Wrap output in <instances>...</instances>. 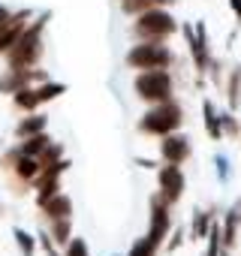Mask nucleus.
<instances>
[{"label": "nucleus", "instance_id": "f257e3e1", "mask_svg": "<svg viewBox=\"0 0 241 256\" xmlns=\"http://www.w3.org/2000/svg\"><path fill=\"white\" fill-rule=\"evenodd\" d=\"M52 12H42L40 18H30V24L24 28V34L18 36V42L4 54L10 70H34L42 60V34L48 28Z\"/></svg>", "mask_w": 241, "mask_h": 256}, {"label": "nucleus", "instance_id": "f03ea898", "mask_svg": "<svg viewBox=\"0 0 241 256\" xmlns=\"http://www.w3.org/2000/svg\"><path fill=\"white\" fill-rule=\"evenodd\" d=\"M184 126V108L181 102L172 96V100H163V102H154L142 118H139V133L145 136H169V133H178Z\"/></svg>", "mask_w": 241, "mask_h": 256}, {"label": "nucleus", "instance_id": "7ed1b4c3", "mask_svg": "<svg viewBox=\"0 0 241 256\" xmlns=\"http://www.w3.org/2000/svg\"><path fill=\"white\" fill-rule=\"evenodd\" d=\"M175 30H178V22H175V16L166 6L139 12L136 22H133V36L139 42H166Z\"/></svg>", "mask_w": 241, "mask_h": 256}, {"label": "nucleus", "instance_id": "20e7f679", "mask_svg": "<svg viewBox=\"0 0 241 256\" xmlns=\"http://www.w3.org/2000/svg\"><path fill=\"white\" fill-rule=\"evenodd\" d=\"M133 90L142 102L154 106V102H163V100L175 96V78H172L169 70H139L136 78H133Z\"/></svg>", "mask_w": 241, "mask_h": 256}, {"label": "nucleus", "instance_id": "39448f33", "mask_svg": "<svg viewBox=\"0 0 241 256\" xmlns=\"http://www.w3.org/2000/svg\"><path fill=\"white\" fill-rule=\"evenodd\" d=\"M124 64L130 70H169L175 64V54L163 42H136L124 54Z\"/></svg>", "mask_w": 241, "mask_h": 256}, {"label": "nucleus", "instance_id": "423d86ee", "mask_svg": "<svg viewBox=\"0 0 241 256\" xmlns=\"http://www.w3.org/2000/svg\"><path fill=\"white\" fill-rule=\"evenodd\" d=\"M60 94H66V84L64 82H42V84H30V88H24V90H18V94H12V106L18 108V112H40L46 102H52V100H58Z\"/></svg>", "mask_w": 241, "mask_h": 256}, {"label": "nucleus", "instance_id": "0eeeda50", "mask_svg": "<svg viewBox=\"0 0 241 256\" xmlns=\"http://www.w3.org/2000/svg\"><path fill=\"white\" fill-rule=\"evenodd\" d=\"M178 30L184 34V40H187V46H190V54H193V64H196V72H199V76H205V72H208V64H211L208 28H205V22H196V24L184 22Z\"/></svg>", "mask_w": 241, "mask_h": 256}, {"label": "nucleus", "instance_id": "6e6552de", "mask_svg": "<svg viewBox=\"0 0 241 256\" xmlns=\"http://www.w3.org/2000/svg\"><path fill=\"white\" fill-rule=\"evenodd\" d=\"M184 190H187V178H184V169H181L178 163H163V166H157V193H160V199H163L166 205L181 202Z\"/></svg>", "mask_w": 241, "mask_h": 256}, {"label": "nucleus", "instance_id": "1a4fd4ad", "mask_svg": "<svg viewBox=\"0 0 241 256\" xmlns=\"http://www.w3.org/2000/svg\"><path fill=\"white\" fill-rule=\"evenodd\" d=\"M169 232H172V205H166L160 199V193H154L151 196V214H148V238L157 247H163Z\"/></svg>", "mask_w": 241, "mask_h": 256}, {"label": "nucleus", "instance_id": "9d476101", "mask_svg": "<svg viewBox=\"0 0 241 256\" xmlns=\"http://www.w3.org/2000/svg\"><path fill=\"white\" fill-rule=\"evenodd\" d=\"M70 169V160L64 157V160H58V163H52V166H46L40 175H36V181H34V190H36V208L40 205H46L54 193H60V178H64V172Z\"/></svg>", "mask_w": 241, "mask_h": 256}, {"label": "nucleus", "instance_id": "9b49d317", "mask_svg": "<svg viewBox=\"0 0 241 256\" xmlns=\"http://www.w3.org/2000/svg\"><path fill=\"white\" fill-rule=\"evenodd\" d=\"M42 82H48V72L46 70H4L0 72V94H18V90H24V88H30V84H42Z\"/></svg>", "mask_w": 241, "mask_h": 256}, {"label": "nucleus", "instance_id": "f8f14e48", "mask_svg": "<svg viewBox=\"0 0 241 256\" xmlns=\"http://www.w3.org/2000/svg\"><path fill=\"white\" fill-rule=\"evenodd\" d=\"M30 18H34V10H18V12L10 16V22L4 28H0V58H4L18 42V36L24 34V28L30 24Z\"/></svg>", "mask_w": 241, "mask_h": 256}, {"label": "nucleus", "instance_id": "ddd939ff", "mask_svg": "<svg viewBox=\"0 0 241 256\" xmlns=\"http://www.w3.org/2000/svg\"><path fill=\"white\" fill-rule=\"evenodd\" d=\"M190 157V139L181 136V133H169L160 139V160L163 163H184Z\"/></svg>", "mask_w": 241, "mask_h": 256}, {"label": "nucleus", "instance_id": "4468645a", "mask_svg": "<svg viewBox=\"0 0 241 256\" xmlns=\"http://www.w3.org/2000/svg\"><path fill=\"white\" fill-rule=\"evenodd\" d=\"M46 130H48V118H46L42 112H28V114L16 124V139L22 142V139L36 136V133H46Z\"/></svg>", "mask_w": 241, "mask_h": 256}, {"label": "nucleus", "instance_id": "2eb2a0df", "mask_svg": "<svg viewBox=\"0 0 241 256\" xmlns=\"http://www.w3.org/2000/svg\"><path fill=\"white\" fill-rule=\"evenodd\" d=\"M40 211H42V217L46 220H60V217H72V199L60 190V193H54L46 205H40Z\"/></svg>", "mask_w": 241, "mask_h": 256}, {"label": "nucleus", "instance_id": "dca6fc26", "mask_svg": "<svg viewBox=\"0 0 241 256\" xmlns=\"http://www.w3.org/2000/svg\"><path fill=\"white\" fill-rule=\"evenodd\" d=\"M202 120H205V133L214 139V142H220L223 139V126H220V112H217V106L211 102V100H205L202 102Z\"/></svg>", "mask_w": 241, "mask_h": 256}, {"label": "nucleus", "instance_id": "f3484780", "mask_svg": "<svg viewBox=\"0 0 241 256\" xmlns=\"http://www.w3.org/2000/svg\"><path fill=\"white\" fill-rule=\"evenodd\" d=\"M211 226H214V214L205 211V208H196L193 211V223H190V238L193 241H205Z\"/></svg>", "mask_w": 241, "mask_h": 256}, {"label": "nucleus", "instance_id": "a211bd4d", "mask_svg": "<svg viewBox=\"0 0 241 256\" xmlns=\"http://www.w3.org/2000/svg\"><path fill=\"white\" fill-rule=\"evenodd\" d=\"M46 223H48V229H46V232H48V235H52V241H54V244H58V247L64 250V244H66V241L72 238V217H60V220H46Z\"/></svg>", "mask_w": 241, "mask_h": 256}, {"label": "nucleus", "instance_id": "6ab92c4d", "mask_svg": "<svg viewBox=\"0 0 241 256\" xmlns=\"http://www.w3.org/2000/svg\"><path fill=\"white\" fill-rule=\"evenodd\" d=\"M118 4H120V10H124L127 16H139V12H148V10H157V6H172L175 4V0H118Z\"/></svg>", "mask_w": 241, "mask_h": 256}, {"label": "nucleus", "instance_id": "aec40b11", "mask_svg": "<svg viewBox=\"0 0 241 256\" xmlns=\"http://www.w3.org/2000/svg\"><path fill=\"white\" fill-rule=\"evenodd\" d=\"M52 142H54V139H52V136H48V130H46V133L30 136V139H22V142H18V151H22V154H28V157H40Z\"/></svg>", "mask_w": 241, "mask_h": 256}, {"label": "nucleus", "instance_id": "412c9836", "mask_svg": "<svg viewBox=\"0 0 241 256\" xmlns=\"http://www.w3.org/2000/svg\"><path fill=\"white\" fill-rule=\"evenodd\" d=\"M226 100H229V108H238L241 106V64H235L229 70V78H226Z\"/></svg>", "mask_w": 241, "mask_h": 256}, {"label": "nucleus", "instance_id": "4be33fe9", "mask_svg": "<svg viewBox=\"0 0 241 256\" xmlns=\"http://www.w3.org/2000/svg\"><path fill=\"white\" fill-rule=\"evenodd\" d=\"M12 241H16V247H18L22 256H36L40 241H36V235H30L28 229H12Z\"/></svg>", "mask_w": 241, "mask_h": 256}, {"label": "nucleus", "instance_id": "5701e85b", "mask_svg": "<svg viewBox=\"0 0 241 256\" xmlns=\"http://www.w3.org/2000/svg\"><path fill=\"white\" fill-rule=\"evenodd\" d=\"M205 241H208V247H205L202 256H220V253H223V250H220V223H217V220H214V226L208 229V238H205Z\"/></svg>", "mask_w": 241, "mask_h": 256}, {"label": "nucleus", "instance_id": "b1692460", "mask_svg": "<svg viewBox=\"0 0 241 256\" xmlns=\"http://www.w3.org/2000/svg\"><path fill=\"white\" fill-rule=\"evenodd\" d=\"M64 256H90V247H88V241L84 238H70L66 244H64Z\"/></svg>", "mask_w": 241, "mask_h": 256}, {"label": "nucleus", "instance_id": "393cba45", "mask_svg": "<svg viewBox=\"0 0 241 256\" xmlns=\"http://www.w3.org/2000/svg\"><path fill=\"white\" fill-rule=\"evenodd\" d=\"M157 250H160V247L145 235V238H139V241L130 247V253H127V256H157Z\"/></svg>", "mask_w": 241, "mask_h": 256}, {"label": "nucleus", "instance_id": "a878e982", "mask_svg": "<svg viewBox=\"0 0 241 256\" xmlns=\"http://www.w3.org/2000/svg\"><path fill=\"white\" fill-rule=\"evenodd\" d=\"M58 160H64V145H60V142H52V145L40 154V163H42V169H46V166H52V163H58Z\"/></svg>", "mask_w": 241, "mask_h": 256}, {"label": "nucleus", "instance_id": "bb28decb", "mask_svg": "<svg viewBox=\"0 0 241 256\" xmlns=\"http://www.w3.org/2000/svg\"><path fill=\"white\" fill-rule=\"evenodd\" d=\"M220 126H223V139L226 136H241V124L232 118V112H220Z\"/></svg>", "mask_w": 241, "mask_h": 256}, {"label": "nucleus", "instance_id": "cd10ccee", "mask_svg": "<svg viewBox=\"0 0 241 256\" xmlns=\"http://www.w3.org/2000/svg\"><path fill=\"white\" fill-rule=\"evenodd\" d=\"M36 241H40V250H42L46 256H64V253H60V247L52 241V235H48V232H40V235H36Z\"/></svg>", "mask_w": 241, "mask_h": 256}, {"label": "nucleus", "instance_id": "c85d7f7f", "mask_svg": "<svg viewBox=\"0 0 241 256\" xmlns=\"http://www.w3.org/2000/svg\"><path fill=\"white\" fill-rule=\"evenodd\" d=\"M181 244H184V226H175V229L169 232V241L163 244V250H166V253H175Z\"/></svg>", "mask_w": 241, "mask_h": 256}, {"label": "nucleus", "instance_id": "c756f323", "mask_svg": "<svg viewBox=\"0 0 241 256\" xmlns=\"http://www.w3.org/2000/svg\"><path fill=\"white\" fill-rule=\"evenodd\" d=\"M214 166H217V178H220V181H229V160H226L223 154L214 157Z\"/></svg>", "mask_w": 241, "mask_h": 256}, {"label": "nucleus", "instance_id": "7c9ffc66", "mask_svg": "<svg viewBox=\"0 0 241 256\" xmlns=\"http://www.w3.org/2000/svg\"><path fill=\"white\" fill-rule=\"evenodd\" d=\"M10 16H12V10H10V6H4V4H0V28H4V24L10 22Z\"/></svg>", "mask_w": 241, "mask_h": 256}, {"label": "nucleus", "instance_id": "2f4dec72", "mask_svg": "<svg viewBox=\"0 0 241 256\" xmlns=\"http://www.w3.org/2000/svg\"><path fill=\"white\" fill-rule=\"evenodd\" d=\"M229 10H232V16L241 22V0H229Z\"/></svg>", "mask_w": 241, "mask_h": 256}, {"label": "nucleus", "instance_id": "473e14b6", "mask_svg": "<svg viewBox=\"0 0 241 256\" xmlns=\"http://www.w3.org/2000/svg\"><path fill=\"white\" fill-rule=\"evenodd\" d=\"M136 163H139V166H145V169H157V163H151V160H145V157H139Z\"/></svg>", "mask_w": 241, "mask_h": 256}, {"label": "nucleus", "instance_id": "72a5a7b5", "mask_svg": "<svg viewBox=\"0 0 241 256\" xmlns=\"http://www.w3.org/2000/svg\"><path fill=\"white\" fill-rule=\"evenodd\" d=\"M0 214H4V202H0Z\"/></svg>", "mask_w": 241, "mask_h": 256}]
</instances>
